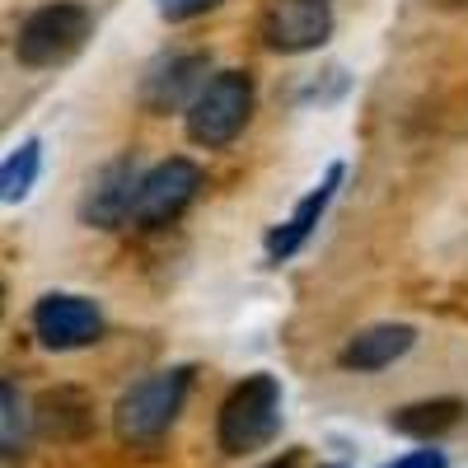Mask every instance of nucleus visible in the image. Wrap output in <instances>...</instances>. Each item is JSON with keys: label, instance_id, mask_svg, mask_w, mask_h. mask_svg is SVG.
<instances>
[{"label": "nucleus", "instance_id": "1", "mask_svg": "<svg viewBox=\"0 0 468 468\" xmlns=\"http://www.w3.org/2000/svg\"><path fill=\"white\" fill-rule=\"evenodd\" d=\"M282 431V379L277 375H244L239 384L220 399L216 412V445L220 454H253L262 445H271Z\"/></svg>", "mask_w": 468, "mask_h": 468}, {"label": "nucleus", "instance_id": "2", "mask_svg": "<svg viewBox=\"0 0 468 468\" xmlns=\"http://www.w3.org/2000/svg\"><path fill=\"white\" fill-rule=\"evenodd\" d=\"M187 388H192V366H169V370H154V375L136 379L112 408L117 441L132 450L154 445L178 421V412L187 403Z\"/></svg>", "mask_w": 468, "mask_h": 468}, {"label": "nucleus", "instance_id": "3", "mask_svg": "<svg viewBox=\"0 0 468 468\" xmlns=\"http://www.w3.org/2000/svg\"><path fill=\"white\" fill-rule=\"evenodd\" d=\"M94 33V15L80 0H52L37 5L33 15H24L19 33H15V61L28 70H52L66 66L70 57H80V48Z\"/></svg>", "mask_w": 468, "mask_h": 468}, {"label": "nucleus", "instance_id": "4", "mask_svg": "<svg viewBox=\"0 0 468 468\" xmlns=\"http://www.w3.org/2000/svg\"><path fill=\"white\" fill-rule=\"evenodd\" d=\"M249 117H253V75L239 70V66H229V70H216L207 80L197 103L183 112V127H187L192 145L225 150L234 136L249 127Z\"/></svg>", "mask_w": 468, "mask_h": 468}, {"label": "nucleus", "instance_id": "5", "mask_svg": "<svg viewBox=\"0 0 468 468\" xmlns=\"http://www.w3.org/2000/svg\"><path fill=\"white\" fill-rule=\"evenodd\" d=\"M141 165L136 154H117V160L99 165L85 187H80V202H75V216H80V225L90 229H117L127 225L132 211H136V197H141Z\"/></svg>", "mask_w": 468, "mask_h": 468}, {"label": "nucleus", "instance_id": "6", "mask_svg": "<svg viewBox=\"0 0 468 468\" xmlns=\"http://www.w3.org/2000/svg\"><path fill=\"white\" fill-rule=\"evenodd\" d=\"M258 37L267 52L300 57L333 37V5L328 0H267L258 15Z\"/></svg>", "mask_w": 468, "mask_h": 468}, {"label": "nucleus", "instance_id": "7", "mask_svg": "<svg viewBox=\"0 0 468 468\" xmlns=\"http://www.w3.org/2000/svg\"><path fill=\"white\" fill-rule=\"evenodd\" d=\"M207 52H165L154 57L141 75V108L154 112V117H169V112H187L192 103H197V94L207 90Z\"/></svg>", "mask_w": 468, "mask_h": 468}, {"label": "nucleus", "instance_id": "8", "mask_svg": "<svg viewBox=\"0 0 468 468\" xmlns=\"http://www.w3.org/2000/svg\"><path fill=\"white\" fill-rule=\"evenodd\" d=\"M197 192H202V165L187 160V154H169V160H160L154 169H145L132 220L145 225V229L174 225V220L192 207V197H197Z\"/></svg>", "mask_w": 468, "mask_h": 468}, {"label": "nucleus", "instance_id": "9", "mask_svg": "<svg viewBox=\"0 0 468 468\" xmlns=\"http://www.w3.org/2000/svg\"><path fill=\"white\" fill-rule=\"evenodd\" d=\"M28 324L48 351H80V346H94L103 337V309L90 295L52 291L33 304Z\"/></svg>", "mask_w": 468, "mask_h": 468}, {"label": "nucleus", "instance_id": "10", "mask_svg": "<svg viewBox=\"0 0 468 468\" xmlns=\"http://www.w3.org/2000/svg\"><path fill=\"white\" fill-rule=\"evenodd\" d=\"M342 178H346V165H328L324 178H319V183L291 207V216H286L282 225H271V229H267V262H286V258H295V253L304 249V239L314 234V225H319L324 211L333 207Z\"/></svg>", "mask_w": 468, "mask_h": 468}, {"label": "nucleus", "instance_id": "11", "mask_svg": "<svg viewBox=\"0 0 468 468\" xmlns=\"http://www.w3.org/2000/svg\"><path fill=\"white\" fill-rule=\"evenodd\" d=\"M417 346V328L412 324H370L361 333H351L337 351V366L351 375H379L394 361H403Z\"/></svg>", "mask_w": 468, "mask_h": 468}, {"label": "nucleus", "instance_id": "12", "mask_svg": "<svg viewBox=\"0 0 468 468\" xmlns=\"http://www.w3.org/2000/svg\"><path fill=\"white\" fill-rule=\"evenodd\" d=\"M37 431H43L48 441H85L94 431V399L85 394V388L75 384H57V388H43L37 394Z\"/></svg>", "mask_w": 468, "mask_h": 468}, {"label": "nucleus", "instance_id": "13", "mask_svg": "<svg viewBox=\"0 0 468 468\" xmlns=\"http://www.w3.org/2000/svg\"><path fill=\"white\" fill-rule=\"evenodd\" d=\"M459 417H463V403H459V399H421V403H408V408L388 412V431L431 445V441H441L445 431H454Z\"/></svg>", "mask_w": 468, "mask_h": 468}, {"label": "nucleus", "instance_id": "14", "mask_svg": "<svg viewBox=\"0 0 468 468\" xmlns=\"http://www.w3.org/2000/svg\"><path fill=\"white\" fill-rule=\"evenodd\" d=\"M37 174H43V141L28 136L5 154V165H0V197H5L10 207L24 202L33 192V183H37Z\"/></svg>", "mask_w": 468, "mask_h": 468}, {"label": "nucleus", "instance_id": "15", "mask_svg": "<svg viewBox=\"0 0 468 468\" xmlns=\"http://www.w3.org/2000/svg\"><path fill=\"white\" fill-rule=\"evenodd\" d=\"M24 436H28V412L15 379H0V445H5V459L24 454Z\"/></svg>", "mask_w": 468, "mask_h": 468}, {"label": "nucleus", "instance_id": "16", "mask_svg": "<svg viewBox=\"0 0 468 468\" xmlns=\"http://www.w3.org/2000/svg\"><path fill=\"white\" fill-rule=\"evenodd\" d=\"M220 5V0H154V10H160V19L169 24H187V19H202Z\"/></svg>", "mask_w": 468, "mask_h": 468}, {"label": "nucleus", "instance_id": "17", "mask_svg": "<svg viewBox=\"0 0 468 468\" xmlns=\"http://www.w3.org/2000/svg\"><path fill=\"white\" fill-rule=\"evenodd\" d=\"M384 468H450V459H445V450H412V454H399Z\"/></svg>", "mask_w": 468, "mask_h": 468}, {"label": "nucleus", "instance_id": "18", "mask_svg": "<svg viewBox=\"0 0 468 468\" xmlns=\"http://www.w3.org/2000/svg\"><path fill=\"white\" fill-rule=\"evenodd\" d=\"M295 463H300V450H286V454L267 459V463H258V468H295Z\"/></svg>", "mask_w": 468, "mask_h": 468}, {"label": "nucleus", "instance_id": "19", "mask_svg": "<svg viewBox=\"0 0 468 468\" xmlns=\"http://www.w3.org/2000/svg\"><path fill=\"white\" fill-rule=\"evenodd\" d=\"M431 5H441V10H463L468 0H431Z\"/></svg>", "mask_w": 468, "mask_h": 468}, {"label": "nucleus", "instance_id": "20", "mask_svg": "<svg viewBox=\"0 0 468 468\" xmlns=\"http://www.w3.org/2000/svg\"><path fill=\"white\" fill-rule=\"evenodd\" d=\"M319 468H346V463H319Z\"/></svg>", "mask_w": 468, "mask_h": 468}]
</instances>
